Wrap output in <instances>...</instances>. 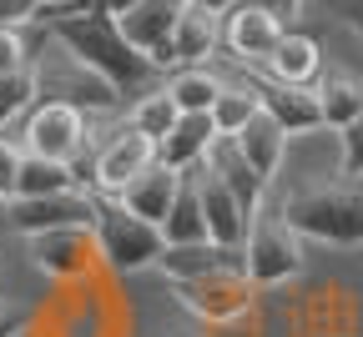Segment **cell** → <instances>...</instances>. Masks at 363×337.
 I'll return each mask as SVG.
<instances>
[{
  "label": "cell",
  "instance_id": "7",
  "mask_svg": "<svg viewBox=\"0 0 363 337\" xmlns=\"http://www.w3.org/2000/svg\"><path fill=\"white\" fill-rule=\"evenodd\" d=\"M21 147L30 156H45V161H76V152L86 147V111H76L66 101H40L26 116Z\"/></svg>",
  "mask_w": 363,
  "mask_h": 337
},
{
  "label": "cell",
  "instance_id": "14",
  "mask_svg": "<svg viewBox=\"0 0 363 337\" xmlns=\"http://www.w3.org/2000/svg\"><path fill=\"white\" fill-rule=\"evenodd\" d=\"M212 141H217V131H212V116L207 111H177L172 131L157 141V161L167 171H192L207 156Z\"/></svg>",
  "mask_w": 363,
  "mask_h": 337
},
{
  "label": "cell",
  "instance_id": "30",
  "mask_svg": "<svg viewBox=\"0 0 363 337\" xmlns=\"http://www.w3.org/2000/svg\"><path fill=\"white\" fill-rule=\"evenodd\" d=\"M303 6H313L323 21H338L343 30H353L363 40V0H303Z\"/></svg>",
  "mask_w": 363,
  "mask_h": 337
},
{
  "label": "cell",
  "instance_id": "9",
  "mask_svg": "<svg viewBox=\"0 0 363 337\" xmlns=\"http://www.w3.org/2000/svg\"><path fill=\"white\" fill-rule=\"evenodd\" d=\"M182 11V0H136L116 16V30L126 35L131 51H142L162 76H167V40H172V21Z\"/></svg>",
  "mask_w": 363,
  "mask_h": 337
},
{
  "label": "cell",
  "instance_id": "5",
  "mask_svg": "<svg viewBox=\"0 0 363 337\" xmlns=\"http://www.w3.org/2000/svg\"><path fill=\"white\" fill-rule=\"evenodd\" d=\"M172 287H177V302L192 317L212 322V327L242 317L252 307V297H257V287L242 277V267H222V272H207V277H192V282H172Z\"/></svg>",
  "mask_w": 363,
  "mask_h": 337
},
{
  "label": "cell",
  "instance_id": "21",
  "mask_svg": "<svg viewBox=\"0 0 363 337\" xmlns=\"http://www.w3.org/2000/svg\"><path fill=\"white\" fill-rule=\"evenodd\" d=\"M313 101H318V126L343 131L348 121H358V116H363V81H358V76H348V71L318 76V81H313Z\"/></svg>",
  "mask_w": 363,
  "mask_h": 337
},
{
  "label": "cell",
  "instance_id": "29",
  "mask_svg": "<svg viewBox=\"0 0 363 337\" xmlns=\"http://www.w3.org/2000/svg\"><path fill=\"white\" fill-rule=\"evenodd\" d=\"M338 176L343 181H363V116L338 131Z\"/></svg>",
  "mask_w": 363,
  "mask_h": 337
},
{
  "label": "cell",
  "instance_id": "12",
  "mask_svg": "<svg viewBox=\"0 0 363 337\" xmlns=\"http://www.w3.org/2000/svg\"><path fill=\"white\" fill-rule=\"evenodd\" d=\"M283 21L272 16V11H262V6H252V0H242V6H233L227 11V30H222V40H227V51H233V61H242V66H262L267 56H272V45L283 40Z\"/></svg>",
  "mask_w": 363,
  "mask_h": 337
},
{
  "label": "cell",
  "instance_id": "24",
  "mask_svg": "<svg viewBox=\"0 0 363 337\" xmlns=\"http://www.w3.org/2000/svg\"><path fill=\"white\" fill-rule=\"evenodd\" d=\"M91 232H40V236H26L30 242V262L45 272V277H71L86 267V257H76L86 247Z\"/></svg>",
  "mask_w": 363,
  "mask_h": 337
},
{
  "label": "cell",
  "instance_id": "18",
  "mask_svg": "<svg viewBox=\"0 0 363 337\" xmlns=\"http://www.w3.org/2000/svg\"><path fill=\"white\" fill-rule=\"evenodd\" d=\"M35 86H40V91H56L51 101H66V106H76V111H111V106L121 101V96H116L101 76L81 71L76 61H71L66 71H51V76L35 71Z\"/></svg>",
  "mask_w": 363,
  "mask_h": 337
},
{
  "label": "cell",
  "instance_id": "1",
  "mask_svg": "<svg viewBox=\"0 0 363 337\" xmlns=\"http://www.w3.org/2000/svg\"><path fill=\"white\" fill-rule=\"evenodd\" d=\"M35 21H45V30L66 45V56H71L81 71L101 76L116 96L142 91V86H152V81L162 76L142 51H131V45H126V35L116 30V16L101 11L96 0H76V6L45 11V16H35Z\"/></svg>",
  "mask_w": 363,
  "mask_h": 337
},
{
  "label": "cell",
  "instance_id": "11",
  "mask_svg": "<svg viewBox=\"0 0 363 337\" xmlns=\"http://www.w3.org/2000/svg\"><path fill=\"white\" fill-rule=\"evenodd\" d=\"M192 181H197V207H202V227H207V242L217 247H238L242 252V236L252 227V217L233 202V191H227L202 161L192 166Z\"/></svg>",
  "mask_w": 363,
  "mask_h": 337
},
{
  "label": "cell",
  "instance_id": "17",
  "mask_svg": "<svg viewBox=\"0 0 363 337\" xmlns=\"http://www.w3.org/2000/svg\"><path fill=\"white\" fill-rule=\"evenodd\" d=\"M152 267L167 282H192V277H207V272H222V267H242V252L217 247V242H182V247H162Z\"/></svg>",
  "mask_w": 363,
  "mask_h": 337
},
{
  "label": "cell",
  "instance_id": "28",
  "mask_svg": "<svg viewBox=\"0 0 363 337\" xmlns=\"http://www.w3.org/2000/svg\"><path fill=\"white\" fill-rule=\"evenodd\" d=\"M35 91H40V86H35V71H30V66L0 76V131H6V121H16L21 111L35 106Z\"/></svg>",
  "mask_w": 363,
  "mask_h": 337
},
{
  "label": "cell",
  "instance_id": "19",
  "mask_svg": "<svg viewBox=\"0 0 363 337\" xmlns=\"http://www.w3.org/2000/svg\"><path fill=\"white\" fill-rule=\"evenodd\" d=\"M262 76L283 81V86H313L323 76V56H318V40L303 30H283V40L272 45V56L262 61Z\"/></svg>",
  "mask_w": 363,
  "mask_h": 337
},
{
  "label": "cell",
  "instance_id": "22",
  "mask_svg": "<svg viewBox=\"0 0 363 337\" xmlns=\"http://www.w3.org/2000/svg\"><path fill=\"white\" fill-rule=\"evenodd\" d=\"M61 191H86V176L71 161H45V156H21L16 191L11 197H61Z\"/></svg>",
  "mask_w": 363,
  "mask_h": 337
},
{
  "label": "cell",
  "instance_id": "20",
  "mask_svg": "<svg viewBox=\"0 0 363 337\" xmlns=\"http://www.w3.org/2000/svg\"><path fill=\"white\" fill-rule=\"evenodd\" d=\"M227 141H233V147L242 152V161L272 186V176H278V166H283V152H288V136H283V126L278 121H272L267 111H257L238 136H227Z\"/></svg>",
  "mask_w": 363,
  "mask_h": 337
},
{
  "label": "cell",
  "instance_id": "3",
  "mask_svg": "<svg viewBox=\"0 0 363 337\" xmlns=\"http://www.w3.org/2000/svg\"><path fill=\"white\" fill-rule=\"evenodd\" d=\"M91 242L111 272H147L162 252V232L142 217H131L116 197L91 191Z\"/></svg>",
  "mask_w": 363,
  "mask_h": 337
},
{
  "label": "cell",
  "instance_id": "10",
  "mask_svg": "<svg viewBox=\"0 0 363 337\" xmlns=\"http://www.w3.org/2000/svg\"><path fill=\"white\" fill-rule=\"evenodd\" d=\"M252 91H257V106L283 126V136H303V131H318V101H313V86H283V81H272L262 76L257 66H247L242 76Z\"/></svg>",
  "mask_w": 363,
  "mask_h": 337
},
{
  "label": "cell",
  "instance_id": "2",
  "mask_svg": "<svg viewBox=\"0 0 363 337\" xmlns=\"http://www.w3.org/2000/svg\"><path fill=\"white\" fill-rule=\"evenodd\" d=\"M278 222L303 242L328 247H363V181H298L278 202Z\"/></svg>",
  "mask_w": 363,
  "mask_h": 337
},
{
  "label": "cell",
  "instance_id": "33",
  "mask_svg": "<svg viewBox=\"0 0 363 337\" xmlns=\"http://www.w3.org/2000/svg\"><path fill=\"white\" fill-rule=\"evenodd\" d=\"M26 66V40L16 30H0V76H11Z\"/></svg>",
  "mask_w": 363,
  "mask_h": 337
},
{
  "label": "cell",
  "instance_id": "31",
  "mask_svg": "<svg viewBox=\"0 0 363 337\" xmlns=\"http://www.w3.org/2000/svg\"><path fill=\"white\" fill-rule=\"evenodd\" d=\"M21 156H26V147H21V141H16V136H0V202H11V191H16Z\"/></svg>",
  "mask_w": 363,
  "mask_h": 337
},
{
  "label": "cell",
  "instance_id": "26",
  "mask_svg": "<svg viewBox=\"0 0 363 337\" xmlns=\"http://www.w3.org/2000/svg\"><path fill=\"white\" fill-rule=\"evenodd\" d=\"M217 91H222V76L207 71V66H182L167 81V96H172L177 111H207L217 101Z\"/></svg>",
  "mask_w": 363,
  "mask_h": 337
},
{
  "label": "cell",
  "instance_id": "35",
  "mask_svg": "<svg viewBox=\"0 0 363 337\" xmlns=\"http://www.w3.org/2000/svg\"><path fill=\"white\" fill-rule=\"evenodd\" d=\"M182 6H192V11H202V16H212V21H222L233 6H242V0H182Z\"/></svg>",
  "mask_w": 363,
  "mask_h": 337
},
{
  "label": "cell",
  "instance_id": "6",
  "mask_svg": "<svg viewBox=\"0 0 363 337\" xmlns=\"http://www.w3.org/2000/svg\"><path fill=\"white\" fill-rule=\"evenodd\" d=\"M6 227L21 236L40 232H91V191H61V197H11Z\"/></svg>",
  "mask_w": 363,
  "mask_h": 337
},
{
  "label": "cell",
  "instance_id": "16",
  "mask_svg": "<svg viewBox=\"0 0 363 337\" xmlns=\"http://www.w3.org/2000/svg\"><path fill=\"white\" fill-rule=\"evenodd\" d=\"M177 181H182V171H167L162 161H152L142 176H131V181L116 191V202H121L131 217L162 227V222H167V207H172V197H177Z\"/></svg>",
  "mask_w": 363,
  "mask_h": 337
},
{
  "label": "cell",
  "instance_id": "4",
  "mask_svg": "<svg viewBox=\"0 0 363 337\" xmlns=\"http://www.w3.org/2000/svg\"><path fill=\"white\" fill-rule=\"evenodd\" d=\"M303 272V236L288 232L278 217H252L242 236V277L252 287H283Z\"/></svg>",
  "mask_w": 363,
  "mask_h": 337
},
{
  "label": "cell",
  "instance_id": "23",
  "mask_svg": "<svg viewBox=\"0 0 363 337\" xmlns=\"http://www.w3.org/2000/svg\"><path fill=\"white\" fill-rule=\"evenodd\" d=\"M157 232H162V247L207 242V227H202V207H197V181H192V171H182L177 197H172V207H167V222H162Z\"/></svg>",
  "mask_w": 363,
  "mask_h": 337
},
{
  "label": "cell",
  "instance_id": "8",
  "mask_svg": "<svg viewBox=\"0 0 363 337\" xmlns=\"http://www.w3.org/2000/svg\"><path fill=\"white\" fill-rule=\"evenodd\" d=\"M152 161H157V147H152L142 131L121 126V131L106 141V147L96 152V161H91V191H101V197H116V191H121L131 176H142Z\"/></svg>",
  "mask_w": 363,
  "mask_h": 337
},
{
  "label": "cell",
  "instance_id": "36",
  "mask_svg": "<svg viewBox=\"0 0 363 337\" xmlns=\"http://www.w3.org/2000/svg\"><path fill=\"white\" fill-rule=\"evenodd\" d=\"M96 6H101V11H111V16H121L126 6H136V0H96Z\"/></svg>",
  "mask_w": 363,
  "mask_h": 337
},
{
  "label": "cell",
  "instance_id": "25",
  "mask_svg": "<svg viewBox=\"0 0 363 337\" xmlns=\"http://www.w3.org/2000/svg\"><path fill=\"white\" fill-rule=\"evenodd\" d=\"M257 111H262V106H257V91H252L247 81H222L217 101L207 106V116H212V131H217V136H238Z\"/></svg>",
  "mask_w": 363,
  "mask_h": 337
},
{
  "label": "cell",
  "instance_id": "27",
  "mask_svg": "<svg viewBox=\"0 0 363 337\" xmlns=\"http://www.w3.org/2000/svg\"><path fill=\"white\" fill-rule=\"evenodd\" d=\"M172 121H177V106H172L167 86H152L147 96H136V106H131V116H126V126H131V131H142L152 147L172 131Z\"/></svg>",
  "mask_w": 363,
  "mask_h": 337
},
{
  "label": "cell",
  "instance_id": "37",
  "mask_svg": "<svg viewBox=\"0 0 363 337\" xmlns=\"http://www.w3.org/2000/svg\"><path fill=\"white\" fill-rule=\"evenodd\" d=\"M66 6H76V0H40V11H66Z\"/></svg>",
  "mask_w": 363,
  "mask_h": 337
},
{
  "label": "cell",
  "instance_id": "34",
  "mask_svg": "<svg viewBox=\"0 0 363 337\" xmlns=\"http://www.w3.org/2000/svg\"><path fill=\"white\" fill-rule=\"evenodd\" d=\"M35 322L30 307H16V302H0V337H26V327Z\"/></svg>",
  "mask_w": 363,
  "mask_h": 337
},
{
  "label": "cell",
  "instance_id": "13",
  "mask_svg": "<svg viewBox=\"0 0 363 337\" xmlns=\"http://www.w3.org/2000/svg\"><path fill=\"white\" fill-rule=\"evenodd\" d=\"M202 166L227 186V191H233V202L247 212V217H257L262 212V197H267V181L242 161V152L233 147V141H227V136H217L212 141V147H207V156H202Z\"/></svg>",
  "mask_w": 363,
  "mask_h": 337
},
{
  "label": "cell",
  "instance_id": "32",
  "mask_svg": "<svg viewBox=\"0 0 363 337\" xmlns=\"http://www.w3.org/2000/svg\"><path fill=\"white\" fill-rule=\"evenodd\" d=\"M40 16V0H0V30H21Z\"/></svg>",
  "mask_w": 363,
  "mask_h": 337
},
{
  "label": "cell",
  "instance_id": "15",
  "mask_svg": "<svg viewBox=\"0 0 363 337\" xmlns=\"http://www.w3.org/2000/svg\"><path fill=\"white\" fill-rule=\"evenodd\" d=\"M217 21L192 11V6H182L177 21H172V40H167V71H182V66H207V56L217 51Z\"/></svg>",
  "mask_w": 363,
  "mask_h": 337
}]
</instances>
